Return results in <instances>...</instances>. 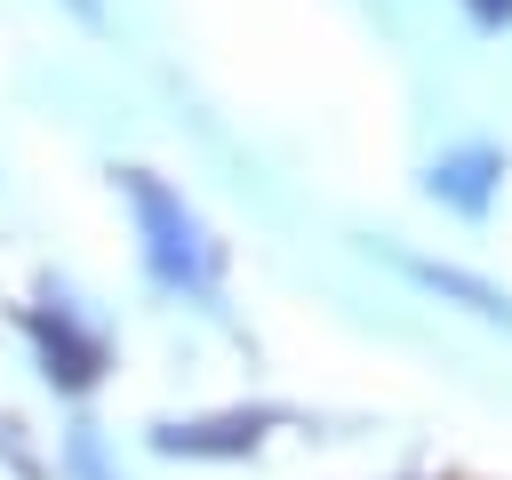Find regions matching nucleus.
Segmentation results:
<instances>
[{"instance_id": "nucleus-1", "label": "nucleus", "mask_w": 512, "mask_h": 480, "mask_svg": "<svg viewBox=\"0 0 512 480\" xmlns=\"http://www.w3.org/2000/svg\"><path fill=\"white\" fill-rule=\"evenodd\" d=\"M120 192L136 208V232H144V272L168 288V296H216V240L208 224L184 208V192H168L152 168H120Z\"/></svg>"}, {"instance_id": "nucleus-2", "label": "nucleus", "mask_w": 512, "mask_h": 480, "mask_svg": "<svg viewBox=\"0 0 512 480\" xmlns=\"http://www.w3.org/2000/svg\"><path fill=\"white\" fill-rule=\"evenodd\" d=\"M24 328H32L40 368H48V384H56V392H88V384L112 368L104 328H96V320H80V304H72V296H56V288H48V296L24 312Z\"/></svg>"}, {"instance_id": "nucleus-3", "label": "nucleus", "mask_w": 512, "mask_h": 480, "mask_svg": "<svg viewBox=\"0 0 512 480\" xmlns=\"http://www.w3.org/2000/svg\"><path fill=\"white\" fill-rule=\"evenodd\" d=\"M496 192H504V152L496 144H456V152H440L432 168H424V200H440L448 216H488L496 208Z\"/></svg>"}, {"instance_id": "nucleus-4", "label": "nucleus", "mask_w": 512, "mask_h": 480, "mask_svg": "<svg viewBox=\"0 0 512 480\" xmlns=\"http://www.w3.org/2000/svg\"><path fill=\"white\" fill-rule=\"evenodd\" d=\"M280 416L272 408H224V416H168L152 424V448L160 456H248Z\"/></svg>"}, {"instance_id": "nucleus-5", "label": "nucleus", "mask_w": 512, "mask_h": 480, "mask_svg": "<svg viewBox=\"0 0 512 480\" xmlns=\"http://www.w3.org/2000/svg\"><path fill=\"white\" fill-rule=\"evenodd\" d=\"M392 272H408L416 288H432V296H448V304H464L472 320H488V328H512V296L496 288V280H480V272H456V264H432V256H408V248H376Z\"/></svg>"}, {"instance_id": "nucleus-6", "label": "nucleus", "mask_w": 512, "mask_h": 480, "mask_svg": "<svg viewBox=\"0 0 512 480\" xmlns=\"http://www.w3.org/2000/svg\"><path fill=\"white\" fill-rule=\"evenodd\" d=\"M72 472L80 480H112L104 472V448H96V424H72Z\"/></svg>"}, {"instance_id": "nucleus-7", "label": "nucleus", "mask_w": 512, "mask_h": 480, "mask_svg": "<svg viewBox=\"0 0 512 480\" xmlns=\"http://www.w3.org/2000/svg\"><path fill=\"white\" fill-rule=\"evenodd\" d=\"M464 8H472L480 32H504V24H512V0H464Z\"/></svg>"}, {"instance_id": "nucleus-8", "label": "nucleus", "mask_w": 512, "mask_h": 480, "mask_svg": "<svg viewBox=\"0 0 512 480\" xmlns=\"http://www.w3.org/2000/svg\"><path fill=\"white\" fill-rule=\"evenodd\" d=\"M72 8H80V16H88V24H96V16H104V8H96V0H72Z\"/></svg>"}]
</instances>
